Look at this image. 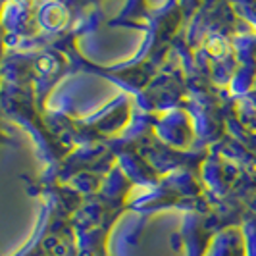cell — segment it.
Instances as JSON below:
<instances>
[{"label": "cell", "instance_id": "cell-1", "mask_svg": "<svg viewBox=\"0 0 256 256\" xmlns=\"http://www.w3.org/2000/svg\"><path fill=\"white\" fill-rule=\"evenodd\" d=\"M206 48L210 54H214V56H222V54H226V40L222 37H210L208 38V42H206Z\"/></svg>", "mask_w": 256, "mask_h": 256}]
</instances>
